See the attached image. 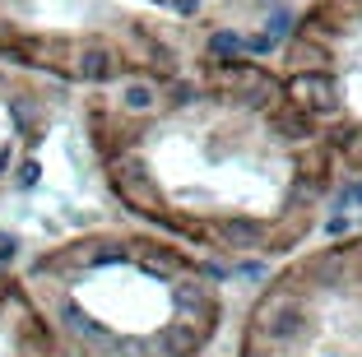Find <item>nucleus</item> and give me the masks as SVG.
Instances as JSON below:
<instances>
[{
	"label": "nucleus",
	"instance_id": "10",
	"mask_svg": "<svg viewBox=\"0 0 362 357\" xmlns=\"http://www.w3.org/2000/svg\"><path fill=\"white\" fill-rule=\"evenodd\" d=\"M293 23H298V19H293V10H274V14H269V23H265V33L279 42V37H288V33H293Z\"/></svg>",
	"mask_w": 362,
	"mask_h": 357
},
{
	"label": "nucleus",
	"instance_id": "6",
	"mask_svg": "<svg viewBox=\"0 0 362 357\" xmlns=\"http://www.w3.org/2000/svg\"><path fill=\"white\" fill-rule=\"evenodd\" d=\"M121 107H126V112H153V107H158V93H153V84H144V79H130V84H121Z\"/></svg>",
	"mask_w": 362,
	"mask_h": 357
},
{
	"label": "nucleus",
	"instance_id": "15",
	"mask_svg": "<svg viewBox=\"0 0 362 357\" xmlns=\"http://www.w3.org/2000/svg\"><path fill=\"white\" fill-rule=\"evenodd\" d=\"M33 181H37V163H19V186H33Z\"/></svg>",
	"mask_w": 362,
	"mask_h": 357
},
{
	"label": "nucleus",
	"instance_id": "5",
	"mask_svg": "<svg viewBox=\"0 0 362 357\" xmlns=\"http://www.w3.org/2000/svg\"><path fill=\"white\" fill-rule=\"evenodd\" d=\"M112 52L107 47H84V56H79V79H88V84H103V79H112Z\"/></svg>",
	"mask_w": 362,
	"mask_h": 357
},
{
	"label": "nucleus",
	"instance_id": "17",
	"mask_svg": "<svg viewBox=\"0 0 362 357\" xmlns=\"http://www.w3.org/2000/svg\"><path fill=\"white\" fill-rule=\"evenodd\" d=\"M5 168H10V144L0 148V177H5Z\"/></svg>",
	"mask_w": 362,
	"mask_h": 357
},
{
	"label": "nucleus",
	"instance_id": "11",
	"mask_svg": "<svg viewBox=\"0 0 362 357\" xmlns=\"http://www.w3.org/2000/svg\"><path fill=\"white\" fill-rule=\"evenodd\" d=\"M10 112H14V121H19V130H23V135H28V139H37V135H33V121H37L33 103H19V98H14V103H10Z\"/></svg>",
	"mask_w": 362,
	"mask_h": 357
},
{
	"label": "nucleus",
	"instance_id": "12",
	"mask_svg": "<svg viewBox=\"0 0 362 357\" xmlns=\"http://www.w3.org/2000/svg\"><path fill=\"white\" fill-rule=\"evenodd\" d=\"M19 260V237H10V232H0V264Z\"/></svg>",
	"mask_w": 362,
	"mask_h": 357
},
{
	"label": "nucleus",
	"instance_id": "14",
	"mask_svg": "<svg viewBox=\"0 0 362 357\" xmlns=\"http://www.w3.org/2000/svg\"><path fill=\"white\" fill-rule=\"evenodd\" d=\"M172 103H177V107H191L195 103V88L191 84H177V88H172Z\"/></svg>",
	"mask_w": 362,
	"mask_h": 357
},
{
	"label": "nucleus",
	"instance_id": "4",
	"mask_svg": "<svg viewBox=\"0 0 362 357\" xmlns=\"http://www.w3.org/2000/svg\"><path fill=\"white\" fill-rule=\"evenodd\" d=\"M218 232H223V242L237 246V251L265 246V228H260L256 218H223V223H218Z\"/></svg>",
	"mask_w": 362,
	"mask_h": 357
},
{
	"label": "nucleus",
	"instance_id": "9",
	"mask_svg": "<svg viewBox=\"0 0 362 357\" xmlns=\"http://www.w3.org/2000/svg\"><path fill=\"white\" fill-rule=\"evenodd\" d=\"M61 315H65V325L75 329V334H88V339H103V325H98L93 315H84V311H79V306H65Z\"/></svg>",
	"mask_w": 362,
	"mask_h": 357
},
{
	"label": "nucleus",
	"instance_id": "3",
	"mask_svg": "<svg viewBox=\"0 0 362 357\" xmlns=\"http://www.w3.org/2000/svg\"><path fill=\"white\" fill-rule=\"evenodd\" d=\"M158 353L163 357H195L200 353V329L195 325H168L158 334Z\"/></svg>",
	"mask_w": 362,
	"mask_h": 357
},
{
	"label": "nucleus",
	"instance_id": "8",
	"mask_svg": "<svg viewBox=\"0 0 362 357\" xmlns=\"http://www.w3.org/2000/svg\"><path fill=\"white\" fill-rule=\"evenodd\" d=\"M172 302H177L181 311H214L200 283H195V288H191V283H172Z\"/></svg>",
	"mask_w": 362,
	"mask_h": 357
},
{
	"label": "nucleus",
	"instance_id": "7",
	"mask_svg": "<svg viewBox=\"0 0 362 357\" xmlns=\"http://www.w3.org/2000/svg\"><path fill=\"white\" fill-rule=\"evenodd\" d=\"M237 52H246V37H242V33L223 28V33H214V37H209V56H214V61H233Z\"/></svg>",
	"mask_w": 362,
	"mask_h": 357
},
{
	"label": "nucleus",
	"instance_id": "16",
	"mask_svg": "<svg viewBox=\"0 0 362 357\" xmlns=\"http://www.w3.org/2000/svg\"><path fill=\"white\" fill-rule=\"evenodd\" d=\"M172 5H177V14H195L200 10V0H172Z\"/></svg>",
	"mask_w": 362,
	"mask_h": 357
},
{
	"label": "nucleus",
	"instance_id": "1",
	"mask_svg": "<svg viewBox=\"0 0 362 357\" xmlns=\"http://www.w3.org/2000/svg\"><path fill=\"white\" fill-rule=\"evenodd\" d=\"M293 103L316 121V116H339V84H334L325 70H307V74H293L288 84Z\"/></svg>",
	"mask_w": 362,
	"mask_h": 357
},
{
	"label": "nucleus",
	"instance_id": "2",
	"mask_svg": "<svg viewBox=\"0 0 362 357\" xmlns=\"http://www.w3.org/2000/svg\"><path fill=\"white\" fill-rule=\"evenodd\" d=\"M269 126H274V135H279V139H288V144H307V139L316 135V121H311L302 107L274 112V121H269Z\"/></svg>",
	"mask_w": 362,
	"mask_h": 357
},
{
	"label": "nucleus",
	"instance_id": "13",
	"mask_svg": "<svg viewBox=\"0 0 362 357\" xmlns=\"http://www.w3.org/2000/svg\"><path fill=\"white\" fill-rule=\"evenodd\" d=\"M246 52H256V56L274 52V37H269V33H256V37H246Z\"/></svg>",
	"mask_w": 362,
	"mask_h": 357
}]
</instances>
